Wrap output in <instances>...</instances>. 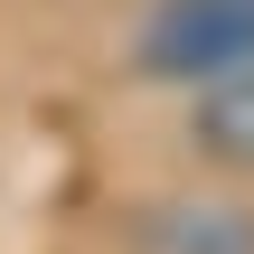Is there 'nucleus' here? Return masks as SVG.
I'll return each instance as SVG.
<instances>
[{
  "instance_id": "f03ea898",
  "label": "nucleus",
  "mask_w": 254,
  "mask_h": 254,
  "mask_svg": "<svg viewBox=\"0 0 254 254\" xmlns=\"http://www.w3.org/2000/svg\"><path fill=\"white\" fill-rule=\"evenodd\" d=\"M141 254H254V207L245 198H160L132 226Z\"/></svg>"
},
{
  "instance_id": "7ed1b4c3",
  "label": "nucleus",
  "mask_w": 254,
  "mask_h": 254,
  "mask_svg": "<svg viewBox=\"0 0 254 254\" xmlns=\"http://www.w3.org/2000/svg\"><path fill=\"white\" fill-rule=\"evenodd\" d=\"M189 141H198V160H217V170H254V57L198 85Z\"/></svg>"
},
{
  "instance_id": "f257e3e1",
  "label": "nucleus",
  "mask_w": 254,
  "mask_h": 254,
  "mask_svg": "<svg viewBox=\"0 0 254 254\" xmlns=\"http://www.w3.org/2000/svg\"><path fill=\"white\" fill-rule=\"evenodd\" d=\"M254 57V0H160L141 28V75L151 85H207Z\"/></svg>"
}]
</instances>
